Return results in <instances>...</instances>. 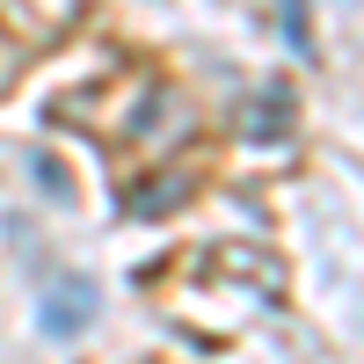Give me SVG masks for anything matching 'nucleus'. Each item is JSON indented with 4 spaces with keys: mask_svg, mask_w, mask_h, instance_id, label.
I'll use <instances>...</instances> for the list:
<instances>
[{
    "mask_svg": "<svg viewBox=\"0 0 364 364\" xmlns=\"http://www.w3.org/2000/svg\"><path fill=\"white\" fill-rule=\"evenodd\" d=\"M240 139H248V146H277V139H291V87H284V80H262L255 95H248Z\"/></svg>",
    "mask_w": 364,
    "mask_h": 364,
    "instance_id": "f257e3e1",
    "label": "nucleus"
},
{
    "mask_svg": "<svg viewBox=\"0 0 364 364\" xmlns=\"http://www.w3.org/2000/svg\"><path fill=\"white\" fill-rule=\"evenodd\" d=\"M37 321H44V336H80L87 321H95V284H66V291H51L44 306H37Z\"/></svg>",
    "mask_w": 364,
    "mask_h": 364,
    "instance_id": "f03ea898",
    "label": "nucleus"
},
{
    "mask_svg": "<svg viewBox=\"0 0 364 364\" xmlns=\"http://www.w3.org/2000/svg\"><path fill=\"white\" fill-rule=\"evenodd\" d=\"M168 197H182V175H168L161 190H139V197H124L132 211H154V204H168Z\"/></svg>",
    "mask_w": 364,
    "mask_h": 364,
    "instance_id": "7ed1b4c3",
    "label": "nucleus"
}]
</instances>
